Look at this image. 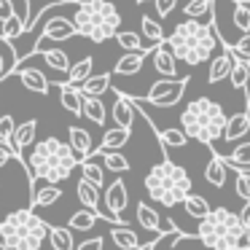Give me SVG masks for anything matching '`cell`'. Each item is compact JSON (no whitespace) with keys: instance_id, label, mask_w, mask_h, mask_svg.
Here are the masks:
<instances>
[{"instance_id":"6da1fadb","label":"cell","mask_w":250,"mask_h":250,"mask_svg":"<svg viewBox=\"0 0 250 250\" xmlns=\"http://www.w3.org/2000/svg\"><path fill=\"white\" fill-rule=\"evenodd\" d=\"M167 49L172 51V57L178 62L196 67L202 62L212 60L218 49V35H215V24L212 22H199V19H183L175 24V30L164 38Z\"/></svg>"},{"instance_id":"7a4b0ae2","label":"cell","mask_w":250,"mask_h":250,"mask_svg":"<svg viewBox=\"0 0 250 250\" xmlns=\"http://www.w3.org/2000/svg\"><path fill=\"white\" fill-rule=\"evenodd\" d=\"M78 156L73 153V148L67 143L57 140V137H46L33 146L27 156V175L30 183L33 180H43L49 186H57L62 180H67L73 175V169L78 167Z\"/></svg>"},{"instance_id":"3957f363","label":"cell","mask_w":250,"mask_h":250,"mask_svg":"<svg viewBox=\"0 0 250 250\" xmlns=\"http://www.w3.org/2000/svg\"><path fill=\"white\" fill-rule=\"evenodd\" d=\"M196 239L207 250H250V231L229 207H212L196 226Z\"/></svg>"},{"instance_id":"277c9868","label":"cell","mask_w":250,"mask_h":250,"mask_svg":"<svg viewBox=\"0 0 250 250\" xmlns=\"http://www.w3.org/2000/svg\"><path fill=\"white\" fill-rule=\"evenodd\" d=\"M67 3L76 6V14L70 19L76 24V33L92 43H105L121 30V14L110 0H67Z\"/></svg>"},{"instance_id":"5b68a950","label":"cell","mask_w":250,"mask_h":250,"mask_svg":"<svg viewBox=\"0 0 250 250\" xmlns=\"http://www.w3.org/2000/svg\"><path fill=\"white\" fill-rule=\"evenodd\" d=\"M226 119L223 108L210 97H196L186 105L180 113V129L186 132L188 140H199L207 148H212L215 140H223V129H226Z\"/></svg>"},{"instance_id":"8992f818","label":"cell","mask_w":250,"mask_h":250,"mask_svg":"<svg viewBox=\"0 0 250 250\" xmlns=\"http://www.w3.org/2000/svg\"><path fill=\"white\" fill-rule=\"evenodd\" d=\"M148 196H151L156 205H164V207H175V205H183V199L191 194V175L186 172L180 164H175L172 159L164 156L159 164H153L148 169L146 180Z\"/></svg>"},{"instance_id":"52a82bcc","label":"cell","mask_w":250,"mask_h":250,"mask_svg":"<svg viewBox=\"0 0 250 250\" xmlns=\"http://www.w3.org/2000/svg\"><path fill=\"white\" fill-rule=\"evenodd\" d=\"M49 229L51 226L35 215L33 207H22L0 221V242L8 250H41L49 237Z\"/></svg>"},{"instance_id":"ba28073f","label":"cell","mask_w":250,"mask_h":250,"mask_svg":"<svg viewBox=\"0 0 250 250\" xmlns=\"http://www.w3.org/2000/svg\"><path fill=\"white\" fill-rule=\"evenodd\" d=\"M186 89H188V76H180V78H162V81L151 83L148 94L140 100V103L148 105H156V108H172L183 100Z\"/></svg>"},{"instance_id":"9c48e42d","label":"cell","mask_w":250,"mask_h":250,"mask_svg":"<svg viewBox=\"0 0 250 250\" xmlns=\"http://www.w3.org/2000/svg\"><path fill=\"white\" fill-rule=\"evenodd\" d=\"M126 205H129V191H126V183L124 180H113V183L105 188L103 194V210L108 212V215H113L116 221H121V212L126 210ZM124 223V221H121Z\"/></svg>"},{"instance_id":"30bf717a","label":"cell","mask_w":250,"mask_h":250,"mask_svg":"<svg viewBox=\"0 0 250 250\" xmlns=\"http://www.w3.org/2000/svg\"><path fill=\"white\" fill-rule=\"evenodd\" d=\"M67 146L73 148V153L78 156V162L89 159L94 153V143H92V135L81 126H67Z\"/></svg>"},{"instance_id":"8fae6325","label":"cell","mask_w":250,"mask_h":250,"mask_svg":"<svg viewBox=\"0 0 250 250\" xmlns=\"http://www.w3.org/2000/svg\"><path fill=\"white\" fill-rule=\"evenodd\" d=\"M151 57H153V67H156V73L162 78H178V60H175L172 51L167 49V43L153 46Z\"/></svg>"},{"instance_id":"7c38bea8","label":"cell","mask_w":250,"mask_h":250,"mask_svg":"<svg viewBox=\"0 0 250 250\" xmlns=\"http://www.w3.org/2000/svg\"><path fill=\"white\" fill-rule=\"evenodd\" d=\"M135 103H132L129 94L124 92H116V103H113V121L116 126H121V129H132V124H135Z\"/></svg>"},{"instance_id":"4fadbf2b","label":"cell","mask_w":250,"mask_h":250,"mask_svg":"<svg viewBox=\"0 0 250 250\" xmlns=\"http://www.w3.org/2000/svg\"><path fill=\"white\" fill-rule=\"evenodd\" d=\"M30 194H33V205L30 207H51L62 199L60 186H49V183H43V180H33Z\"/></svg>"},{"instance_id":"5bb4252c","label":"cell","mask_w":250,"mask_h":250,"mask_svg":"<svg viewBox=\"0 0 250 250\" xmlns=\"http://www.w3.org/2000/svg\"><path fill=\"white\" fill-rule=\"evenodd\" d=\"M234 67V54L231 49H223V54L212 57L210 60V67H207V83H221L223 78H229V73H231Z\"/></svg>"},{"instance_id":"9a60e30c","label":"cell","mask_w":250,"mask_h":250,"mask_svg":"<svg viewBox=\"0 0 250 250\" xmlns=\"http://www.w3.org/2000/svg\"><path fill=\"white\" fill-rule=\"evenodd\" d=\"M226 178H229L226 162H223L221 153L210 148V162H207V167H205V180L212 186V188H223V186H226Z\"/></svg>"},{"instance_id":"2e32d148","label":"cell","mask_w":250,"mask_h":250,"mask_svg":"<svg viewBox=\"0 0 250 250\" xmlns=\"http://www.w3.org/2000/svg\"><path fill=\"white\" fill-rule=\"evenodd\" d=\"M17 76H19V81H22L24 89H30V92H35V94H49L51 81L38 70V67H17Z\"/></svg>"},{"instance_id":"e0dca14e","label":"cell","mask_w":250,"mask_h":250,"mask_svg":"<svg viewBox=\"0 0 250 250\" xmlns=\"http://www.w3.org/2000/svg\"><path fill=\"white\" fill-rule=\"evenodd\" d=\"M248 132H250V110H239V113H234V116H229V119H226L223 140H226V143L242 140Z\"/></svg>"},{"instance_id":"ac0fdd59","label":"cell","mask_w":250,"mask_h":250,"mask_svg":"<svg viewBox=\"0 0 250 250\" xmlns=\"http://www.w3.org/2000/svg\"><path fill=\"white\" fill-rule=\"evenodd\" d=\"M35 132H38V121L35 119H27L24 124H19L14 129V153L17 156H24V151L35 143Z\"/></svg>"},{"instance_id":"d6986e66","label":"cell","mask_w":250,"mask_h":250,"mask_svg":"<svg viewBox=\"0 0 250 250\" xmlns=\"http://www.w3.org/2000/svg\"><path fill=\"white\" fill-rule=\"evenodd\" d=\"M151 51H126V54L113 65V76H135V73H140L143 62H146V57L151 54Z\"/></svg>"},{"instance_id":"ffe728a7","label":"cell","mask_w":250,"mask_h":250,"mask_svg":"<svg viewBox=\"0 0 250 250\" xmlns=\"http://www.w3.org/2000/svg\"><path fill=\"white\" fill-rule=\"evenodd\" d=\"M60 86V103L67 113L83 116V94L78 86H67V83H57Z\"/></svg>"},{"instance_id":"44dd1931","label":"cell","mask_w":250,"mask_h":250,"mask_svg":"<svg viewBox=\"0 0 250 250\" xmlns=\"http://www.w3.org/2000/svg\"><path fill=\"white\" fill-rule=\"evenodd\" d=\"M132 137V129H121V126H116V129H108L103 135V143H100V148H94V153H108V151H119V148H124L126 143H129Z\"/></svg>"},{"instance_id":"7402d4cb","label":"cell","mask_w":250,"mask_h":250,"mask_svg":"<svg viewBox=\"0 0 250 250\" xmlns=\"http://www.w3.org/2000/svg\"><path fill=\"white\" fill-rule=\"evenodd\" d=\"M110 239H113V245L119 250H140V239L126 223H116L110 229Z\"/></svg>"},{"instance_id":"603a6c76","label":"cell","mask_w":250,"mask_h":250,"mask_svg":"<svg viewBox=\"0 0 250 250\" xmlns=\"http://www.w3.org/2000/svg\"><path fill=\"white\" fill-rule=\"evenodd\" d=\"M78 167H81V178L86 180V183H92L94 188H103L105 186V169L97 164V153H92L89 159H83Z\"/></svg>"},{"instance_id":"cb8c5ba5","label":"cell","mask_w":250,"mask_h":250,"mask_svg":"<svg viewBox=\"0 0 250 250\" xmlns=\"http://www.w3.org/2000/svg\"><path fill=\"white\" fill-rule=\"evenodd\" d=\"M19 65V54L14 51V43L0 38V81H6L11 73H17Z\"/></svg>"},{"instance_id":"d4e9b609","label":"cell","mask_w":250,"mask_h":250,"mask_svg":"<svg viewBox=\"0 0 250 250\" xmlns=\"http://www.w3.org/2000/svg\"><path fill=\"white\" fill-rule=\"evenodd\" d=\"M81 94L83 97H103L110 89V73H100V76H89L86 81L81 83Z\"/></svg>"},{"instance_id":"484cf974","label":"cell","mask_w":250,"mask_h":250,"mask_svg":"<svg viewBox=\"0 0 250 250\" xmlns=\"http://www.w3.org/2000/svg\"><path fill=\"white\" fill-rule=\"evenodd\" d=\"M137 223H140L146 231H153V234L162 231V215H159L151 205H146V202L137 205Z\"/></svg>"},{"instance_id":"4316f807","label":"cell","mask_w":250,"mask_h":250,"mask_svg":"<svg viewBox=\"0 0 250 250\" xmlns=\"http://www.w3.org/2000/svg\"><path fill=\"white\" fill-rule=\"evenodd\" d=\"M92 67H94V60L92 57H83V60H78L76 65H70V70H67V86H81L83 81H86L89 76H92Z\"/></svg>"},{"instance_id":"83f0119b","label":"cell","mask_w":250,"mask_h":250,"mask_svg":"<svg viewBox=\"0 0 250 250\" xmlns=\"http://www.w3.org/2000/svg\"><path fill=\"white\" fill-rule=\"evenodd\" d=\"M97 221H100L97 212H92V210H78V212H73V215H70L67 229H70V231H92V229L97 226Z\"/></svg>"},{"instance_id":"f1b7e54d","label":"cell","mask_w":250,"mask_h":250,"mask_svg":"<svg viewBox=\"0 0 250 250\" xmlns=\"http://www.w3.org/2000/svg\"><path fill=\"white\" fill-rule=\"evenodd\" d=\"M83 116H86L92 124L103 126L108 121V110H105V103L100 97H83Z\"/></svg>"},{"instance_id":"f546056e","label":"cell","mask_w":250,"mask_h":250,"mask_svg":"<svg viewBox=\"0 0 250 250\" xmlns=\"http://www.w3.org/2000/svg\"><path fill=\"white\" fill-rule=\"evenodd\" d=\"M140 27H143V35H146L148 46H159V43H164V38H167L164 30H162V24H159L153 17H148V14L140 17Z\"/></svg>"},{"instance_id":"4dcf8cb0","label":"cell","mask_w":250,"mask_h":250,"mask_svg":"<svg viewBox=\"0 0 250 250\" xmlns=\"http://www.w3.org/2000/svg\"><path fill=\"white\" fill-rule=\"evenodd\" d=\"M49 242L54 250H76V239H73V231L65 226H51L49 229Z\"/></svg>"},{"instance_id":"1f68e13d","label":"cell","mask_w":250,"mask_h":250,"mask_svg":"<svg viewBox=\"0 0 250 250\" xmlns=\"http://www.w3.org/2000/svg\"><path fill=\"white\" fill-rule=\"evenodd\" d=\"M223 162H226L229 169H250V140L237 146Z\"/></svg>"},{"instance_id":"d6a6232c","label":"cell","mask_w":250,"mask_h":250,"mask_svg":"<svg viewBox=\"0 0 250 250\" xmlns=\"http://www.w3.org/2000/svg\"><path fill=\"white\" fill-rule=\"evenodd\" d=\"M24 33H27V22H24V17L14 14L11 19H6V22H3V30H0V38L11 43V41H17L19 35H24Z\"/></svg>"},{"instance_id":"836d02e7","label":"cell","mask_w":250,"mask_h":250,"mask_svg":"<svg viewBox=\"0 0 250 250\" xmlns=\"http://www.w3.org/2000/svg\"><path fill=\"white\" fill-rule=\"evenodd\" d=\"M212 8H215V0H186V6H183V19H202V17H210Z\"/></svg>"},{"instance_id":"e575fe53","label":"cell","mask_w":250,"mask_h":250,"mask_svg":"<svg viewBox=\"0 0 250 250\" xmlns=\"http://www.w3.org/2000/svg\"><path fill=\"white\" fill-rule=\"evenodd\" d=\"M116 43H119L124 51H151L153 49V46H146L140 35L129 33V30H119V33H116Z\"/></svg>"},{"instance_id":"d590c367","label":"cell","mask_w":250,"mask_h":250,"mask_svg":"<svg viewBox=\"0 0 250 250\" xmlns=\"http://www.w3.org/2000/svg\"><path fill=\"white\" fill-rule=\"evenodd\" d=\"M183 207H186V212H188L191 218H196V221H202V218L207 215V212L212 210V205L205 199V196H196V194H188L183 199Z\"/></svg>"},{"instance_id":"8d00e7d4","label":"cell","mask_w":250,"mask_h":250,"mask_svg":"<svg viewBox=\"0 0 250 250\" xmlns=\"http://www.w3.org/2000/svg\"><path fill=\"white\" fill-rule=\"evenodd\" d=\"M41 54H43L46 65H49L51 70H57V73H67V70H70V60H67V51H62V49H43Z\"/></svg>"},{"instance_id":"74e56055","label":"cell","mask_w":250,"mask_h":250,"mask_svg":"<svg viewBox=\"0 0 250 250\" xmlns=\"http://www.w3.org/2000/svg\"><path fill=\"white\" fill-rule=\"evenodd\" d=\"M231 19H234V27H237L242 35L250 33V3H248V0H234Z\"/></svg>"},{"instance_id":"f35d334b","label":"cell","mask_w":250,"mask_h":250,"mask_svg":"<svg viewBox=\"0 0 250 250\" xmlns=\"http://www.w3.org/2000/svg\"><path fill=\"white\" fill-rule=\"evenodd\" d=\"M156 137H159L164 151H167V148H183L186 143H188V137H186L183 129H156Z\"/></svg>"},{"instance_id":"ab89813d","label":"cell","mask_w":250,"mask_h":250,"mask_svg":"<svg viewBox=\"0 0 250 250\" xmlns=\"http://www.w3.org/2000/svg\"><path fill=\"white\" fill-rule=\"evenodd\" d=\"M248 78H250L248 65H245L239 57H234V67H231V73H229V81H231V86H234V89H248Z\"/></svg>"},{"instance_id":"60d3db41","label":"cell","mask_w":250,"mask_h":250,"mask_svg":"<svg viewBox=\"0 0 250 250\" xmlns=\"http://www.w3.org/2000/svg\"><path fill=\"white\" fill-rule=\"evenodd\" d=\"M100 159L105 162V169L110 172H126L129 169V159L119 151H108V153H100Z\"/></svg>"},{"instance_id":"b9f144b4","label":"cell","mask_w":250,"mask_h":250,"mask_svg":"<svg viewBox=\"0 0 250 250\" xmlns=\"http://www.w3.org/2000/svg\"><path fill=\"white\" fill-rule=\"evenodd\" d=\"M14 129H17V124H14V116H0V146H6L14 151Z\"/></svg>"},{"instance_id":"7bdbcfd3","label":"cell","mask_w":250,"mask_h":250,"mask_svg":"<svg viewBox=\"0 0 250 250\" xmlns=\"http://www.w3.org/2000/svg\"><path fill=\"white\" fill-rule=\"evenodd\" d=\"M237 172V183H234V191L242 202H250V172L248 169H234Z\"/></svg>"},{"instance_id":"ee69618b","label":"cell","mask_w":250,"mask_h":250,"mask_svg":"<svg viewBox=\"0 0 250 250\" xmlns=\"http://www.w3.org/2000/svg\"><path fill=\"white\" fill-rule=\"evenodd\" d=\"M229 49H231L234 57H239V60H248V57H250V33H245L242 38H239L237 43H231Z\"/></svg>"},{"instance_id":"f6af8a7d","label":"cell","mask_w":250,"mask_h":250,"mask_svg":"<svg viewBox=\"0 0 250 250\" xmlns=\"http://www.w3.org/2000/svg\"><path fill=\"white\" fill-rule=\"evenodd\" d=\"M153 6H156V14L162 19H167L169 14L175 11V6H178V0H153Z\"/></svg>"},{"instance_id":"bcb514c9","label":"cell","mask_w":250,"mask_h":250,"mask_svg":"<svg viewBox=\"0 0 250 250\" xmlns=\"http://www.w3.org/2000/svg\"><path fill=\"white\" fill-rule=\"evenodd\" d=\"M14 14H17V8H14V0H0V24L6 22V19H11Z\"/></svg>"},{"instance_id":"7dc6e473","label":"cell","mask_w":250,"mask_h":250,"mask_svg":"<svg viewBox=\"0 0 250 250\" xmlns=\"http://www.w3.org/2000/svg\"><path fill=\"white\" fill-rule=\"evenodd\" d=\"M105 239L103 237H92V239H83L81 245H76V250H103Z\"/></svg>"},{"instance_id":"c3c4849f","label":"cell","mask_w":250,"mask_h":250,"mask_svg":"<svg viewBox=\"0 0 250 250\" xmlns=\"http://www.w3.org/2000/svg\"><path fill=\"white\" fill-rule=\"evenodd\" d=\"M237 215H239V221H242V226L250 231V202H245V205H242V210H239Z\"/></svg>"},{"instance_id":"681fc988","label":"cell","mask_w":250,"mask_h":250,"mask_svg":"<svg viewBox=\"0 0 250 250\" xmlns=\"http://www.w3.org/2000/svg\"><path fill=\"white\" fill-rule=\"evenodd\" d=\"M11 156H14V151H11V148L0 146V167H6V164L11 162Z\"/></svg>"},{"instance_id":"f907efd6","label":"cell","mask_w":250,"mask_h":250,"mask_svg":"<svg viewBox=\"0 0 250 250\" xmlns=\"http://www.w3.org/2000/svg\"><path fill=\"white\" fill-rule=\"evenodd\" d=\"M140 250H156V245H153V242H148V245H143Z\"/></svg>"},{"instance_id":"816d5d0a","label":"cell","mask_w":250,"mask_h":250,"mask_svg":"<svg viewBox=\"0 0 250 250\" xmlns=\"http://www.w3.org/2000/svg\"><path fill=\"white\" fill-rule=\"evenodd\" d=\"M135 3H140V6H143V3H153V0H135Z\"/></svg>"},{"instance_id":"f5cc1de1","label":"cell","mask_w":250,"mask_h":250,"mask_svg":"<svg viewBox=\"0 0 250 250\" xmlns=\"http://www.w3.org/2000/svg\"><path fill=\"white\" fill-rule=\"evenodd\" d=\"M245 62V65H248V70H250V57H248V60H242Z\"/></svg>"},{"instance_id":"db71d44e","label":"cell","mask_w":250,"mask_h":250,"mask_svg":"<svg viewBox=\"0 0 250 250\" xmlns=\"http://www.w3.org/2000/svg\"><path fill=\"white\" fill-rule=\"evenodd\" d=\"M0 250H8V248H6V245H3V242H0Z\"/></svg>"},{"instance_id":"11a10c76","label":"cell","mask_w":250,"mask_h":250,"mask_svg":"<svg viewBox=\"0 0 250 250\" xmlns=\"http://www.w3.org/2000/svg\"><path fill=\"white\" fill-rule=\"evenodd\" d=\"M0 186H3V183H0Z\"/></svg>"}]
</instances>
